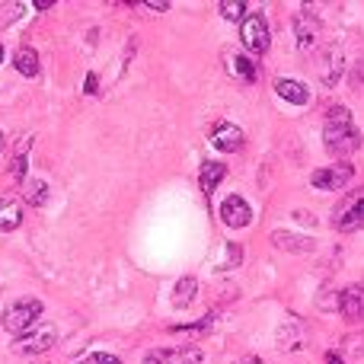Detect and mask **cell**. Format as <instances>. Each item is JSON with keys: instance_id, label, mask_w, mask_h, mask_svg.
<instances>
[{"instance_id": "obj_1", "label": "cell", "mask_w": 364, "mask_h": 364, "mask_svg": "<svg viewBox=\"0 0 364 364\" xmlns=\"http://www.w3.org/2000/svg\"><path fill=\"white\" fill-rule=\"evenodd\" d=\"M323 144L333 157H352L361 147V132L352 119V109L348 106H329L326 112V125H323Z\"/></svg>"}, {"instance_id": "obj_2", "label": "cell", "mask_w": 364, "mask_h": 364, "mask_svg": "<svg viewBox=\"0 0 364 364\" xmlns=\"http://www.w3.org/2000/svg\"><path fill=\"white\" fill-rule=\"evenodd\" d=\"M45 304L38 301V297H23V301L10 304V307L4 310V316H0V323H4L6 333H29L32 323L42 316Z\"/></svg>"}, {"instance_id": "obj_3", "label": "cell", "mask_w": 364, "mask_h": 364, "mask_svg": "<svg viewBox=\"0 0 364 364\" xmlns=\"http://www.w3.org/2000/svg\"><path fill=\"white\" fill-rule=\"evenodd\" d=\"M333 224H336V230H342V233L361 230V227H364V186L355 188V192H348L346 198L336 205Z\"/></svg>"}, {"instance_id": "obj_4", "label": "cell", "mask_w": 364, "mask_h": 364, "mask_svg": "<svg viewBox=\"0 0 364 364\" xmlns=\"http://www.w3.org/2000/svg\"><path fill=\"white\" fill-rule=\"evenodd\" d=\"M240 38H243V48L250 55H265L272 45L269 36V23H265L262 13H250V16L240 23Z\"/></svg>"}, {"instance_id": "obj_5", "label": "cell", "mask_w": 364, "mask_h": 364, "mask_svg": "<svg viewBox=\"0 0 364 364\" xmlns=\"http://www.w3.org/2000/svg\"><path fill=\"white\" fill-rule=\"evenodd\" d=\"M58 342V326H38V329H29V333H23L16 342H13V352L16 355H42L48 352V348H55Z\"/></svg>"}, {"instance_id": "obj_6", "label": "cell", "mask_w": 364, "mask_h": 364, "mask_svg": "<svg viewBox=\"0 0 364 364\" xmlns=\"http://www.w3.org/2000/svg\"><path fill=\"white\" fill-rule=\"evenodd\" d=\"M355 179V166L352 164H333V166H323V170H316L310 182H314L316 188H323V192H342V188L348 186V182Z\"/></svg>"}, {"instance_id": "obj_7", "label": "cell", "mask_w": 364, "mask_h": 364, "mask_svg": "<svg viewBox=\"0 0 364 364\" xmlns=\"http://www.w3.org/2000/svg\"><path fill=\"white\" fill-rule=\"evenodd\" d=\"M342 70H346V55H342L339 42H329L320 55V80L326 87H336L342 80Z\"/></svg>"}, {"instance_id": "obj_8", "label": "cell", "mask_w": 364, "mask_h": 364, "mask_svg": "<svg viewBox=\"0 0 364 364\" xmlns=\"http://www.w3.org/2000/svg\"><path fill=\"white\" fill-rule=\"evenodd\" d=\"M291 26H294V38H297V48L301 51H314L316 45H320V19L310 16L307 10L297 13Z\"/></svg>"}, {"instance_id": "obj_9", "label": "cell", "mask_w": 364, "mask_h": 364, "mask_svg": "<svg viewBox=\"0 0 364 364\" xmlns=\"http://www.w3.org/2000/svg\"><path fill=\"white\" fill-rule=\"evenodd\" d=\"M220 220H224L227 227H250L252 224L250 201L240 198V195H227V198L220 201Z\"/></svg>"}, {"instance_id": "obj_10", "label": "cell", "mask_w": 364, "mask_h": 364, "mask_svg": "<svg viewBox=\"0 0 364 364\" xmlns=\"http://www.w3.org/2000/svg\"><path fill=\"white\" fill-rule=\"evenodd\" d=\"M339 314L346 316V320H352V323L364 320V282H355V284H348V288H342Z\"/></svg>"}, {"instance_id": "obj_11", "label": "cell", "mask_w": 364, "mask_h": 364, "mask_svg": "<svg viewBox=\"0 0 364 364\" xmlns=\"http://www.w3.org/2000/svg\"><path fill=\"white\" fill-rule=\"evenodd\" d=\"M211 144L224 154H233V151L243 147V132H240L237 125H230V122H214L211 125Z\"/></svg>"}, {"instance_id": "obj_12", "label": "cell", "mask_w": 364, "mask_h": 364, "mask_svg": "<svg viewBox=\"0 0 364 364\" xmlns=\"http://www.w3.org/2000/svg\"><path fill=\"white\" fill-rule=\"evenodd\" d=\"M144 364H201V348H154Z\"/></svg>"}, {"instance_id": "obj_13", "label": "cell", "mask_w": 364, "mask_h": 364, "mask_svg": "<svg viewBox=\"0 0 364 364\" xmlns=\"http://www.w3.org/2000/svg\"><path fill=\"white\" fill-rule=\"evenodd\" d=\"M304 346H307V333L297 320H288L278 326V348L282 352H301Z\"/></svg>"}, {"instance_id": "obj_14", "label": "cell", "mask_w": 364, "mask_h": 364, "mask_svg": "<svg viewBox=\"0 0 364 364\" xmlns=\"http://www.w3.org/2000/svg\"><path fill=\"white\" fill-rule=\"evenodd\" d=\"M272 246L284 252H314V240L310 237H301V233H288V230H275L272 233Z\"/></svg>"}, {"instance_id": "obj_15", "label": "cell", "mask_w": 364, "mask_h": 364, "mask_svg": "<svg viewBox=\"0 0 364 364\" xmlns=\"http://www.w3.org/2000/svg\"><path fill=\"white\" fill-rule=\"evenodd\" d=\"M275 93L282 96L284 102H291V106H307L310 102V90L304 87L301 80H288V77L275 80Z\"/></svg>"}, {"instance_id": "obj_16", "label": "cell", "mask_w": 364, "mask_h": 364, "mask_svg": "<svg viewBox=\"0 0 364 364\" xmlns=\"http://www.w3.org/2000/svg\"><path fill=\"white\" fill-rule=\"evenodd\" d=\"M227 176V166L224 164H214V160H208V164H201V173H198V186L205 195H214V188L224 182Z\"/></svg>"}, {"instance_id": "obj_17", "label": "cell", "mask_w": 364, "mask_h": 364, "mask_svg": "<svg viewBox=\"0 0 364 364\" xmlns=\"http://www.w3.org/2000/svg\"><path fill=\"white\" fill-rule=\"evenodd\" d=\"M23 224V201L4 198L0 201V230H16Z\"/></svg>"}, {"instance_id": "obj_18", "label": "cell", "mask_w": 364, "mask_h": 364, "mask_svg": "<svg viewBox=\"0 0 364 364\" xmlns=\"http://www.w3.org/2000/svg\"><path fill=\"white\" fill-rule=\"evenodd\" d=\"M195 297H198V278H192V275L179 278L176 288H173V304L176 307H188Z\"/></svg>"}, {"instance_id": "obj_19", "label": "cell", "mask_w": 364, "mask_h": 364, "mask_svg": "<svg viewBox=\"0 0 364 364\" xmlns=\"http://www.w3.org/2000/svg\"><path fill=\"white\" fill-rule=\"evenodd\" d=\"M13 64H16V70H19L23 77H36V74H38V55H36V48L23 45V48L13 55Z\"/></svg>"}, {"instance_id": "obj_20", "label": "cell", "mask_w": 364, "mask_h": 364, "mask_svg": "<svg viewBox=\"0 0 364 364\" xmlns=\"http://www.w3.org/2000/svg\"><path fill=\"white\" fill-rule=\"evenodd\" d=\"M23 201L26 205H45V201H48V182L45 179H29L23 186Z\"/></svg>"}, {"instance_id": "obj_21", "label": "cell", "mask_w": 364, "mask_h": 364, "mask_svg": "<svg viewBox=\"0 0 364 364\" xmlns=\"http://www.w3.org/2000/svg\"><path fill=\"white\" fill-rule=\"evenodd\" d=\"M227 64H230V74H233V77H240V80H246V83L256 80V64H252L250 58H243V55H227Z\"/></svg>"}, {"instance_id": "obj_22", "label": "cell", "mask_w": 364, "mask_h": 364, "mask_svg": "<svg viewBox=\"0 0 364 364\" xmlns=\"http://www.w3.org/2000/svg\"><path fill=\"white\" fill-rule=\"evenodd\" d=\"M220 16L230 23H243L246 19V4L243 0H220Z\"/></svg>"}, {"instance_id": "obj_23", "label": "cell", "mask_w": 364, "mask_h": 364, "mask_svg": "<svg viewBox=\"0 0 364 364\" xmlns=\"http://www.w3.org/2000/svg\"><path fill=\"white\" fill-rule=\"evenodd\" d=\"M214 323H218V316H214V314H208L205 316V320H198V323H195V326H173V333H208V329H211L214 326Z\"/></svg>"}, {"instance_id": "obj_24", "label": "cell", "mask_w": 364, "mask_h": 364, "mask_svg": "<svg viewBox=\"0 0 364 364\" xmlns=\"http://www.w3.org/2000/svg\"><path fill=\"white\" fill-rule=\"evenodd\" d=\"M83 364H122L115 355H109V352H93V355H87L83 358Z\"/></svg>"}, {"instance_id": "obj_25", "label": "cell", "mask_w": 364, "mask_h": 364, "mask_svg": "<svg viewBox=\"0 0 364 364\" xmlns=\"http://www.w3.org/2000/svg\"><path fill=\"white\" fill-rule=\"evenodd\" d=\"M243 262V250L237 243H227V269H237Z\"/></svg>"}, {"instance_id": "obj_26", "label": "cell", "mask_w": 364, "mask_h": 364, "mask_svg": "<svg viewBox=\"0 0 364 364\" xmlns=\"http://www.w3.org/2000/svg\"><path fill=\"white\" fill-rule=\"evenodd\" d=\"M346 348H348V355H364V336H348Z\"/></svg>"}, {"instance_id": "obj_27", "label": "cell", "mask_w": 364, "mask_h": 364, "mask_svg": "<svg viewBox=\"0 0 364 364\" xmlns=\"http://www.w3.org/2000/svg\"><path fill=\"white\" fill-rule=\"evenodd\" d=\"M23 173H26V154H16L13 157V176L23 179Z\"/></svg>"}, {"instance_id": "obj_28", "label": "cell", "mask_w": 364, "mask_h": 364, "mask_svg": "<svg viewBox=\"0 0 364 364\" xmlns=\"http://www.w3.org/2000/svg\"><path fill=\"white\" fill-rule=\"evenodd\" d=\"M144 6V10H154V13H166L170 10V4H166V0H151V4H141Z\"/></svg>"}, {"instance_id": "obj_29", "label": "cell", "mask_w": 364, "mask_h": 364, "mask_svg": "<svg viewBox=\"0 0 364 364\" xmlns=\"http://www.w3.org/2000/svg\"><path fill=\"white\" fill-rule=\"evenodd\" d=\"M352 80H355V87H364V55H361L358 68H355V70H352Z\"/></svg>"}, {"instance_id": "obj_30", "label": "cell", "mask_w": 364, "mask_h": 364, "mask_svg": "<svg viewBox=\"0 0 364 364\" xmlns=\"http://www.w3.org/2000/svg\"><path fill=\"white\" fill-rule=\"evenodd\" d=\"M326 364H346V358H342V355H336V352H329L326 355Z\"/></svg>"}, {"instance_id": "obj_31", "label": "cell", "mask_w": 364, "mask_h": 364, "mask_svg": "<svg viewBox=\"0 0 364 364\" xmlns=\"http://www.w3.org/2000/svg\"><path fill=\"white\" fill-rule=\"evenodd\" d=\"M87 93H96V77L93 74L87 77Z\"/></svg>"}, {"instance_id": "obj_32", "label": "cell", "mask_w": 364, "mask_h": 364, "mask_svg": "<svg viewBox=\"0 0 364 364\" xmlns=\"http://www.w3.org/2000/svg\"><path fill=\"white\" fill-rule=\"evenodd\" d=\"M237 364H262L259 358H243V361H237Z\"/></svg>"}, {"instance_id": "obj_33", "label": "cell", "mask_w": 364, "mask_h": 364, "mask_svg": "<svg viewBox=\"0 0 364 364\" xmlns=\"http://www.w3.org/2000/svg\"><path fill=\"white\" fill-rule=\"evenodd\" d=\"M0 61H4V45H0Z\"/></svg>"}, {"instance_id": "obj_34", "label": "cell", "mask_w": 364, "mask_h": 364, "mask_svg": "<svg viewBox=\"0 0 364 364\" xmlns=\"http://www.w3.org/2000/svg\"><path fill=\"white\" fill-rule=\"evenodd\" d=\"M0 147H4V134H0Z\"/></svg>"}]
</instances>
